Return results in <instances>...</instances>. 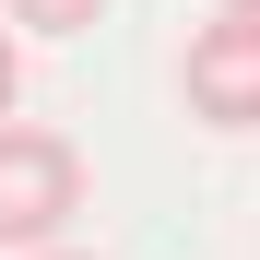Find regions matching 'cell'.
I'll return each mask as SVG.
<instances>
[{"mask_svg":"<svg viewBox=\"0 0 260 260\" xmlns=\"http://www.w3.org/2000/svg\"><path fill=\"white\" fill-rule=\"evenodd\" d=\"M12 95H24V36L0 24V118H12Z\"/></svg>","mask_w":260,"mask_h":260,"instance_id":"4","label":"cell"},{"mask_svg":"<svg viewBox=\"0 0 260 260\" xmlns=\"http://www.w3.org/2000/svg\"><path fill=\"white\" fill-rule=\"evenodd\" d=\"M95 12H107V0H0V24H12V36H83Z\"/></svg>","mask_w":260,"mask_h":260,"instance_id":"3","label":"cell"},{"mask_svg":"<svg viewBox=\"0 0 260 260\" xmlns=\"http://www.w3.org/2000/svg\"><path fill=\"white\" fill-rule=\"evenodd\" d=\"M178 95L201 130H260V12H213L178 48Z\"/></svg>","mask_w":260,"mask_h":260,"instance_id":"2","label":"cell"},{"mask_svg":"<svg viewBox=\"0 0 260 260\" xmlns=\"http://www.w3.org/2000/svg\"><path fill=\"white\" fill-rule=\"evenodd\" d=\"M83 213V154L48 118H0V248H59Z\"/></svg>","mask_w":260,"mask_h":260,"instance_id":"1","label":"cell"},{"mask_svg":"<svg viewBox=\"0 0 260 260\" xmlns=\"http://www.w3.org/2000/svg\"><path fill=\"white\" fill-rule=\"evenodd\" d=\"M24 260H95V248H24Z\"/></svg>","mask_w":260,"mask_h":260,"instance_id":"5","label":"cell"},{"mask_svg":"<svg viewBox=\"0 0 260 260\" xmlns=\"http://www.w3.org/2000/svg\"><path fill=\"white\" fill-rule=\"evenodd\" d=\"M213 12H260V0H213Z\"/></svg>","mask_w":260,"mask_h":260,"instance_id":"6","label":"cell"}]
</instances>
